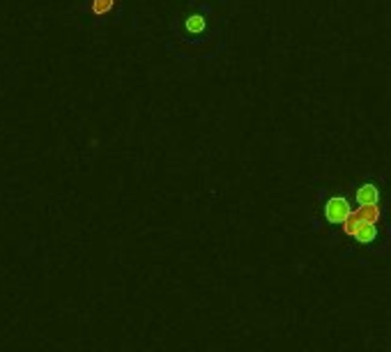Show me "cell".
Segmentation results:
<instances>
[{"instance_id": "obj_2", "label": "cell", "mask_w": 391, "mask_h": 352, "mask_svg": "<svg viewBox=\"0 0 391 352\" xmlns=\"http://www.w3.org/2000/svg\"><path fill=\"white\" fill-rule=\"evenodd\" d=\"M352 212V200L345 193H332L323 203V221L332 228H340Z\"/></svg>"}, {"instance_id": "obj_4", "label": "cell", "mask_w": 391, "mask_h": 352, "mask_svg": "<svg viewBox=\"0 0 391 352\" xmlns=\"http://www.w3.org/2000/svg\"><path fill=\"white\" fill-rule=\"evenodd\" d=\"M116 0H90V12L94 16H106L113 10Z\"/></svg>"}, {"instance_id": "obj_3", "label": "cell", "mask_w": 391, "mask_h": 352, "mask_svg": "<svg viewBox=\"0 0 391 352\" xmlns=\"http://www.w3.org/2000/svg\"><path fill=\"white\" fill-rule=\"evenodd\" d=\"M207 28V18L203 14H189L185 18V30L191 35H198V33H205Z\"/></svg>"}, {"instance_id": "obj_1", "label": "cell", "mask_w": 391, "mask_h": 352, "mask_svg": "<svg viewBox=\"0 0 391 352\" xmlns=\"http://www.w3.org/2000/svg\"><path fill=\"white\" fill-rule=\"evenodd\" d=\"M340 232L357 249H377L384 242V205L382 191L373 180H366L355 189V205Z\"/></svg>"}]
</instances>
